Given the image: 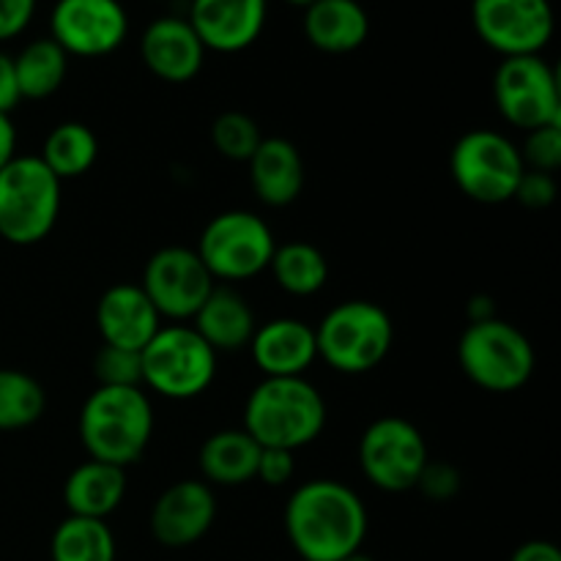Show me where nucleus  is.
<instances>
[{"label": "nucleus", "mask_w": 561, "mask_h": 561, "mask_svg": "<svg viewBox=\"0 0 561 561\" xmlns=\"http://www.w3.org/2000/svg\"><path fill=\"white\" fill-rule=\"evenodd\" d=\"M367 507L354 488L337 480H310L285 504V535L301 561H340L362 551Z\"/></svg>", "instance_id": "nucleus-1"}, {"label": "nucleus", "mask_w": 561, "mask_h": 561, "mask_svg": "<svg viewBox=\"0 0 561 561\" xmlns=\"http://www.w3.org/2000/svg\"><path fill=\"white\" fill-rule=\"evenodd\" d=\"M77 427L88 458L129 469L151 444V398L142 387H96L82 403Z\"/></svg>", "instance_id": "nucleus-2"}, {"label": "nucleus", "mask_w": 561, "mask_h": 561, "mask_svg": "<svg viewBox=\"0 0 561 561\" xmlns=\"http://www.w3.org/2000/svg\"><path fill=\"white\" fill-rule=\"evenodd\" d=\"M327 416V400L305 376L263 378L247 398L241 427L261 447L296 453L321 438Z\"/></svg>", "instance_id": "nucleus-3"}, {"label": "nucleus", "mask_w": 561, "mask_h": 561, "mask_svg": "<svg viewBox=\"0 0 561 561\" xmlns=\"http://www.w3.org/2000/svg\"><path fill=\"white\" fill-rule=\"evenodd\" d=\"M64 184L31 153H16L0 170V239L33 247L47 239L60 217Z\"/></svg>", "instance_id": "nucleus-4"}, {"label": "nucleus", "mask_w": 561, "mask_h": 561, "mask_svg": "<svg viewBox=\"0 0 561 561\" xmlns=\"http://www.w3.org/2000/svg\"><path fill=\"white\" fill-rule=\"evenodd\" d=\"M316 329L318 359L343 376H362L381 365L394 343L389 312L376 301L351 299L332 307Z\"/></svg>", "instance_id": "nucleus-5"}, {"label": "nucleus", "mask_w": 561, "mask_h": 561, "mask_svg": "<svg viewBox=\"0 0 561 561\" xmlns=\"http://www.w3.org/2000/svg\"><path fill=\"white\" fill-rule=\"evenodd\" d=\"M458 362L474 387L493 394H510L529 383L537 356L529 337L496 316L466 327L458 343Z\"/></svg>", "instance_id": "nucleus-6"}, {"label": "nucleus", "mask_w": 561, "mask_h": 561, "mask_svg": "<svg viewBox=\"0 0 561 561\" xmlns=\"http://www.w3.org/2000/svg\"><path fill=\"white\" fill-rule=\"evenodd\" d=\"M217 351L186 323H168L140 351L142 387L168 400H192L217 378Z\"/></svg>", "instance_id": "nucleus-7"}, {"label": "nucleus", "mask_w": 561, "mask_h": 561, "mask_svg": "<svg viewBox=\"0 0 561 561\" xmlns=\"http://www.w3.org/2000/svg\"><path fill=\"white\" fill-rule=\"evenodd\" d=\"M274 250H277V239L266 219L244 208L222 211L208 219L195 247L214 283L217 279L241 283V279L257 277L268 268Z\"/></svg>", "instance_id": "nucleus-8"}, {"label": "nucleus", "mask_w": 561, "mask_h": 561, "mask_svg": "<svg viewBox=\"0 0 561 561\" xmlns=\"http://www.w3.org/2000/svg\"><path fill=\"white\" fill-rule=\"evenodd\" d=\"M524 170L518 146L507 135L493 129L466 131L449 153V173L455 186L469 201L482 206L513 201Z\"/></svg>", "instance_id": "nucleus-9"}, {"label": "nucleus", "mask_w": 561, "mask_h": 561, "mask_svg": "<svg viewBox=\"0 0 561 561\" xmlns=\"http://www.w3.org/2000/svg\"><path fill=\"white\" fill-rule=\"evenodd\" d=\"M431 460L425 436L403 416L370 422L359 438V469L373 488L383 493L414 491Z\"/></svg>", "instance_id": "nucleus-10"}, {"label": "nucleus", "mask_w": 561, "mask_h": 561, "mask_svg": "<svg viewBox=\"0 0 561 561\" xmlns=\"http://www.w3.org/2000/svg\"><path fill=\"white\" fill-rule=\"evenodd\" d=\"M493 99L502 118L515 129L561 124L559 75L542 55L502 58L493 75Z\"/></svg>", "instance_id": "nucleus-11"}, {"label": "nucleus", "mask_w": 561, "mask_h": 561, "mask_svg": "<svg viewBox=\"0 0 561 561\" xmlns=\"http://www.w3.org/2000/svg\"><path fill=\"white\" fill-rule=\"evenodd\" d=\"M137 285L157 307L162 321L168 318L173 323H184L195 318L217 283L195 250L173 244L162 247L148 257L142 279Z\"/></svg>", "instance_id": "nucleus-12"}, {"label": "nucleus", "mask_w": 561, "mask_h": 561, "mask_svg": "<svg viewBox=\"0 0 561 561\" xmlns=\"http://www.w3.org/2000/svg\"><path fill=\"white\" fill-rule=\"evenodd\" d=\"M471 22L485 47L502 58L540 55L557 25L551 0H474Z\"/></svg>", "instance_id": "nucleus-13"}, {"label": "nucleus", "mask_w": 561, "mask_h": 561, "mask_svg": "<svg viewBox=\"0 0 561 561\" xmlns=\"http://www.w3.org/2000/svg\"><path fill=\"white\" fill-rule=\"evenodd\" d=\"M129 14L121 0H58L49 14V38L77 58H104L126 42Z\"/></svg>", "instance_id": "nucleus-14"}, {"label": "nucleus", "mask_w": 561, "mask_h": 561, "mask_svg": "<svg viewBox=\"0 0 561 561\" xmlns=\"http://www.w3.org/2000/svg\"><path fill=\"white\" fill-rule=\"evenodd\" d=\"M217 496L203 480H179L159 493L151 507V535L164 548H190L211 531Z\"/></svg>", "instance_id": "nucleus-15"}, {"label": "nucleus", "mask_w": 561, "mask_h": 561, "mask_svg": "<svg viewBox=\"0 0 561 561\" xmlns=\"http://www.w3.org/2000/svg\"><path fill=\"white\" fill-rule=\"evenodd\" d=\"M268 0H192L190 25L206 53H241L261 38Z\"/></svg>", "instance_id": "nucleus-16"}, {"label": "nucleus", "mask_w": 561, "mask_h": 561, "mask_svg": "<svg viewBox=\"0 0 561 561\" xmlns=\"http://www.w3.org/2000/svg\"><path fill=\"white\" fill-rule=\"evenodd\" d=\"M140 58L153 77L181 85L201 75L206 47L186 20L159 16L142 33Z\"/></svg>", "instance_id": "nucleus-17"}, {"label": "nucleus", "mask_w": 561, "mask_h": 561, "mask_svg": "<svg viewBox=\"0 0 561 561\" xmlns=\"http://www.w3.org/2000/svg\"><path fill=\"white\" fill-rule=\"evenodd\" d=\"M96 329L104 345L142 351L162 329V318L140 285L118 283L99 296Z\"/></svg>", "instance_id": "nucleus-18"}, {"label": "nucleus", "mask_w": 561, "mask_h": 561, "mask_svg": "<svg viewBox=\"0 0 561 561\" xmlns=\"http://www.w3.org/2000/svg\"><path fill=\"white\" fill-rule=\"evenodd\" d=\"M247 348L263 378H299L318 359L316 329L299 318L261 323Z\"/></svg>", "instance_id": "nucleus-19"}, {"label": "nucleus", "mask_w": 561, "mask_h": 561, "mask_svg": "<svg viewBox=\"0 0 561 561\" xmlns=\"http://www.w3.org/2000/svg\"><path fill=\"white\" fill-rule=\"evenodd\" d=\"M250 184L257 201L272 208H285L299 201L305 190V159L285 137H263L250 162Z\"/></svg>", "instance_id": "nucleus-20"}, {"label": "nucleus", "mask_w": 561, "mask_h": 561, "mask_svg": "<svg viewBox=\"0 0 561 561\" xmlns=\"http://www.w3.org/2000/svg\"><path fill=\"white\" fill-rule=\"evenodd\" d=\"M305 36L327 55H348L370 36V16L359 0H318L305 9Z\"/></svg>", "instance_id": "nucleus-21"}, {"label": "nucleus", "mask_w": 561, "mask_h": 561, "mask_svg": "<svg viewBox=\"0 0 561 561\" xmlns=\"http://www.w3.org/2000/svg\"><path fill=\"white\" fill-rule=\"evenodd\" d=\"M192 321H195L192 329L217 354L247 348L257 329L255 312L247 305L244 296L233 288H222V285H214V290L208 294V299L203 301Z\"/></svg>", "instance_id": "nucleus-22"}, {"label": "nucleus", "mask_w": 561, "mask_h": 561, "mask_svg": "<svg viewBox=\"0 0 561 561\" xmlns=\"http://www.w3.org/2000/svg\"><path fill=\"white\" fill-rule=\"evenodd\" d=\"M126 469L91 460L77 466L64 482V502L77 518L107 520L126 499Z\"/></svg>", "instance_id": "nucleus-23"}, {"label": "nucleus", "mask_w": 561, "mask_h": 561, "mask_svg": "<svg viewBox=\"0 0 561 561\" xmlns=\"http://www.w3.org/2000/svg\"><path fill=\"white\" fill-rule=\"evenodd\" d=\"M257 458H261V444L244 427H225L203 442L197 466L203 482L211 488H239L255 480Z\"/></svg>", "instance_id": "nucleus-24"}, {"label": "nucleus", "mask_w": 561, "mask_h": 561, "mask_svg": "<svg viewBox=\"0 0 561 561\" xmlns=\"http://www.w3.org/2000/svg\"><path fill=\"white\" fill-rule=\"evenodd\" d=\"M38 159L44 168L64 184V181L80 179L96 164L99 159V137L96 131L80 121H64L53 126L44 137V146Z\"/></svg>", "instance_id": "nucleus-25"}, {"label": "nucleus", "mask_w": 561, "mask_h": 561, "mask_svg": "<svg viewBox=\"0 0 561 561\" xmlns=\"http://www.w3.org/2000/svg\"><path fill=\"white\" fill-rule=\"evenodd\" d=\"M69 71V55L53 38H36L14 55V75L20 96L42 102L60 91Z\"/></svg>", "instance_id": "nucleus-26"}, {"label": "nucleus", "mask_w": 561, "mask_h": 561, "mask_svg": "<svg viewBox=\"0 0 561 561\" xmlns=\"http://www.w3.org/2000/svg\"><path fill=\"white\" fill-rule=\"evenodd\" d=\"M268 272L274 274L279 288L290 296H316L329 279V261L310 241H288L277 244Z\"/></svg>", "instance_id": "nucleus-27"}, {"label": "nucleus", "mask_w": 561, "mask_h": 561, "mask_svg": "<svg viewBox=\"0 0 561 561\" xmlns=\"http://www.w3.org/2000/svg\"><path fill=\"white\" fill-rule=\"evenodd\" d=\"M53 561H115V535L107 520L69 515L49 540Z\"/></svg>", "instance_id": "nucleus-28"}, {"label": "nucleus", "mask_w": 561, "mask_h": 561, "mask_svg": "<svg viewBox=\"0 0 561 561\" xmlns=\"http://www.w3.org/2000/svg\"><path fill=\"white\" fill-rule=\"evenodd\" d=\"M47 409V392L25 370L0 367V433L25 431L36 425Z\"/></svg>", "instance_id": "nucleus-29"}, {"label": "nucleus", "mask_w": 561, "mask_h": 561, "mask_svg": "<svg viewBox=\"0 0 561 561\" xmlns=\"http://www.w3.org/2000/svg\"><path fill=\"white\" fill-rule=\"evenodd\" d=\"M211 142L219 157L230 159V162H250V157L263 142V131L252 115L241 113V110H228L214 118Z\"/></svg>", "instance_id": "nucleus-30"}, {"label": "nucleus", "mask_w": 561, "mask_h": 561, "mask_svg": "<svg viewBox=\"0 0 561 561\" xmlns=\"http://www.w3.org/2000/svg\"><path fill=\"white\" fill-rule=\"evenodd\" d=\"M93 376L99 387H142L140 351L102 343L93 356Z\"/></svg>", "instance_id": "nucleus-31"}, {"label": "nucleus", "mask_w": 561, "mask_h": 561, "mask_svg": "<svg viewBox=\"0 0 561 561\" xmlns=\"http://www.w3.org/2000/svg\"><path fill=\"white\" fill-rule=\"evenodd\" d=\"M518 151L526 170L557 173L561 168V124H548L526 131V140Z\"/></svg>", "instance_id": "nucleus-32"}, {"label": "nucleus", "mask_w": 561, "mask_h": 561, "mask_svg": "<svg viewBox=\"0 0 561 561\" xmlns=\"http://www.w3.org/2000/svg\"><path fill=\"white\" fill-rule=\"evenodd\" d=\"M416 491L425 499H431V502H449L460 491V471L449 463L427 460L420 480H416Z\"/></svg>", "instance_id": "nucleus-33"}, {"label": "nucleus", "mask_w": 561, "mask_h": 561, "mask_svg": "<svg viewBox=\"0 0 561 561\" xmlns=\"http://www.w3.org/2000/svg\"><path fill=\"white\" fill-rule=\"evenodd\" d=\"M557 195H559L557 175L540 173V170H524L513 201H518L520 206L531 208V211H542V208L553 206Z\"/></svg>", "instance_id": "nucleus-34"}, {"label": "nucleus", "mask_w": 561, "mask_h": 561, "mask_svg": "<svg viewBox=\"0 0 561 561\" xmlns=\"http://www.w3.org/2000/svg\"><path fill=\"white\" fill-rule=\"evenodd\" d=\"M296 474V453L288 449L261 447V458H257L255 480H261L268 488H283L294 480Z\"/></svg>", "instance_id": "nucleus-35"}, {"label": "nucleus", "mask_w": 561, "mask_h": 561, "mask_svg": "<svg viewBox=\"0 0 561 561\" xmlns=\"http://www.w3.org/2000/svg\"><path fill=\"white\" fill-rule=\"evenodd\" d=\"M38 0H0V42H11L27 31Z\"/></svg>", "instance_id": "nucleus-36"}, {"label": "nucleus", "mask_w": 561, "mask_h": 561, "mask_svg": "<svg viewBox=\"0 0 561 561\" xmlns=\"http://www.w3.org/2000/svg\"><path fill=\"white\" fill-rule=\"evenodd\" d=\"M20 102L22 96H20V85H16L14 58L0 49V113L11 115L16 107H20Z\"/></svg>", "instance_id": "nucleus-37"}, {"label": "nucleus", "mask_w": 561, "mask_h": 561, "mask_svg": "<svg viewBox=\"0 0 561 561\" xmlns=\"http://www.w3.org/2000/svg\"><path fill=\"white\" fill-rule=\"evenodd\" d=\"M510 561H561L559 548L548 540H529L515 548Z\"/></svg>", "instance_id": "nucleus-38"}, {"label": "nucleus", "mask_w": 561, "mask_h": 561, "mask_svg": "<svg viewBox=\"0 0 561 561\" xmlns=\"http://www.w3.org/2000/svg\"><path fill=\"white\" fill-rule=\"evenodd\" d=\"M16 157V129L11 115L0 113V170Z\"/></svg>", "instance_id": "nucleus-39"}, {"label": "nucleus", "mask_w": 561, "mask_h": 561, "mask_svg": "<svg viewBox=\"0 0 561 561\" xmlns=\"http://www.w3.org/2000/svg\"><path fill=\"white\" fill-rule=\"evenodd\" d=\"M466 318H469V323L491 321V318H496V301L485 294L471 296L469 305H466Z\"/></svg>", "instance_id": "nucleus-40"}, {"label": "nucleus", "mask_w": 561, "mask_h": 561, "mask_svg": "<svg viewBox=\"0 0 561 561\" xmlns=\"http://www.w3.org/2000/svg\"><path fill=\"white\" fill-rule=\"evenodd\" d=\"M340 561H376V559L367 557L365 551H356V553H351V557H345V559H340Z\"/></svg>", "instance_id": "nucleus-41"}, {"label": "nucleus", "mask_w": 561, "mask_h": 561, "mask_svg": "<svg viewBox=\"0 0 561 561\" xmlns=\"http://www.w3.org/2000/svg\"><path fill=\"white\" fill-rule=\"evenodd\" d=\"M285 3H290V5H296V9H307V5H312V3H318V0H285Z\"/></svg>", "instance_id": "nucleus-42"}]
</instances>
